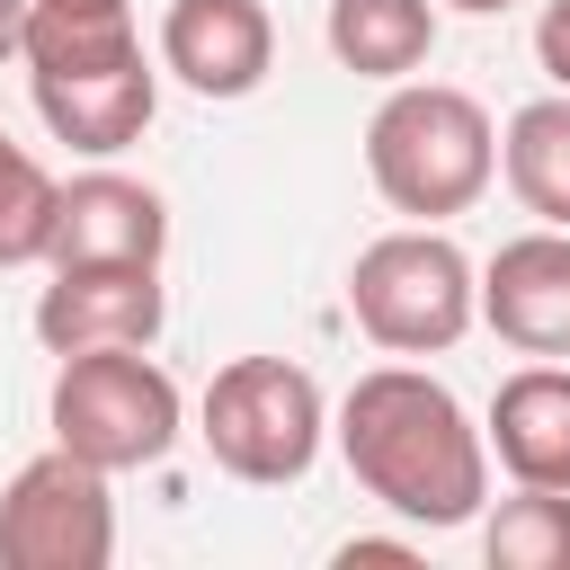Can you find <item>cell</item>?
Here are the masks:
<instances>
[{"instance_id":"6da1fadb","label":"cell","mask_w":570,"mask_h":570,"mask_svg":"<svg viewBox=\"0 0 570 570\" xmlns=\"http://www.w3.org/2000/svg\"><path fill=\"white\" fill-rule=\"evenodd\" d=\"M356 490L374 508H392L401 525H472L490 508V445L472 428V410L428 374V365H374L347 383L338 419H330Z\"/></svg>"},{"instance_id":"7a4b0ae2","label":"cell","mask_w":570,"mask_h":570,"mask_svg":"<svg viewBox=\"0 0 570 570\" xmlns=\"http://www.w3.org/2000/svg\"><path fill=\"white\" fill-rule=\"evenodd\" d=\"M18 62H27V98H36L45 134L89 151V160H116L125 142H142V125L160 107V71H151V53L134 36V9L27 0Z\"/></svg>"},{"instance_id":"3957f363","label":"cell","mask_w":570,"mask_h":570,"mask_svg":"<svg viewBox=\"0 0 570 570\" xmlns=\"http://www.w3.org/2000/svg\"><path fill=\"white\" fill-rule=\"evenodd\" d=\"M365 178L410 223H454L499 178V134L472 89L445 80H392V98L365 125Z\"/></svg>"},{"instance_id":"277c9868","label":"cell","mask_w":570,"mask_h":570,"mask_svg":"<svg viewBox=\"0 0 570 570\" xmlns=\"http://www.w3.org/2000/svg\"><path fill=\"white\" fill-rule=\"evenodd\" d=\"M45 419H53L62 454H80V463H98L116 481V472H142V463H160L178 445L187 401H178L169 365H151V347H80V356L53 365Z\"/></svg>"},{"instance_id":"5b68a950","label":"cell","mask_w":570,"mask_h":570,"mask_svg":"<svg viewBox=\"0 0 570 570\" xmlns=\"http://www.w3.org/2000/svg\"><path fill=\"white\" fill-rule=\"evenodd\" d=\"M196 436L232 481L285 490V481H303L321 463L330 401L294 356H232V365H214V383L196 401Z\"/></svg>"},{"instance_id":"8992f818","label":"cell","mask_w":570,"mask_h":570,"mask_svg":"<svg viewBox=\"0 0 570 570\" xmlns=\"http://www.w3.org/2000/svg\"><path fill=\"white\" fill-rule=\"evenodd\" d=\"M472 285H481V267H472L436 223H401V232H383V240L356 249V267H347V312H356V330H365L383 356H445V347L481 321Z\"/></svg>"},{"instance_id":"52a82bcc","label":"cell","mask_w":570,"mask_h":570,"mask_svg":"<svg viewBox=\"0 0 570 570\" xmlns=\"http://www.w3.org/2000/svg\"><path fill=\"white\" fill-rule=\"evenodd\" d=\"M116 561V499L107 472L45 445L0 490V570H107Z\"/></svg>"},{"instance_id":"ba28073f","label":"cell","mask_w":570,"mask_h":570,"mask_svg":"<svg viewBox=\"0 0 570 570\" xmlns=\"http://www.w3.org/2000/svg\"><path fill=\"white\" fill-rule=\"evenodd\" d=\"M169 330V285L142 258H62L53 285L36 294V338L45 356L80 347H151Z\"/></svg>"},{"instance_id":"9c48e42d","label":"cell","mask_w":570,"mask_h":570,"mask_svg":"<svg viewBox=\"0 0 570 570\" xmlns=\"http://www.w3.org/2000/svg\"><path fill=\"white\" fill-rule=\"evenodd\" d=\"M472 303L517 356H570V232L534 223V232L499 240Z\"/></svg>"},{"instance_id":"30bf717a","label":"cell","mask_w":570,"mask_h":570,"mask_svg":"<svg viewBox=\"0 0 570 570\" xmlns=\"http://www.w3.org/2000/svg\"><path fill=\"white\" fill-rule=\"evenodd\" d=\"M276 62L267 0H169L160 9V71L196 98H249Z\"/></svg>"},{"instance_id":"8fae6325","label":"cell","mask_w":570,"mask_h":570,"mask_svg":"<svg viewBox=\"0 0 570 570\" xmlns=\"http://www.w3.org/2000/svg\"><path fill=\"white\" fill-rule=\"evenodd\" d=\"M481 445L499 454V472L517 490H570V365L534 356L490 392Z\"/></svg>"},{"instance_id":"7c38bea8","label":"cell","mask_w":570,"mask_h":570,"mask_svg":"<svg viewBox=\"0 0 570 570\" xmlns=\"http://www.w3.org/2000/svg\"><path fill=\"white\" fill-rule=\"evenodd\" d=\"M62 258H142V267H160L169 258V205H160V187L125 178V169L71 178L62 205H53V258L45 267H62Z\"/></svg>"},{"instance_id":"4fadbf2b","label":"cell","mask_w":570,"mask_h":570,"mask_svg":"<svg viewBox=\"0 0 570 570\" xmlns=\"http://www.w3.org/2000/svg\"><path fill=\"white\" fill-rule=\"evenodd\" d=\"M330 62L356 80H419V62L436 53V0H330L321 18Z\"/></svg>"},{"instance_id":"5bb4252c","label":"cell","mask_w":570,"mask_h":570,"mask_svg":"<svg viewBox=\"0 0 570 570\" xmlns=\"http://www.w3.org/2000/svg\"><path fill=\"white\" fill-rule=\"evenodd\" d=\"M499 169H508V196H517L534 223L570 232V89L525 98V107L508 116V134H499Z\"/></svg>"},{"instance_id":"9a60e30c","label":"cell","mask_w":570,"mask_h":570,"mask_svg":"<svg viewBox=\"0 0 570 570\" xmlns=\"http://www.w3.org/2000/svg\"><path fill=\"white\" fill-rule=\"evenodd\" d=\"M490 570H570V490H517L481 517Z\"/></svg>"},{"instance_id":"2e32d148","label":"cell","mask_w":570,"mask_h":570,"mask_svg":"<svg viewBox=\"0 0 570 570\" xmlns=\"http://www.w3.org/2000/svg\"><path fill=\"white\" fill-rule=\"evenodd\" d=\"M53 205H62V178L0 134V267H45L53 258Z\"/></svg>"},{"instance_id":"e0dca14e","label":"cell","mask_w":570,"mask_h":570,"mask_svg":"<svg viewBox=\"0 0 570 570\" xmlns=\"http://www.w3.org/2000/svg\"><path fill=\"white\" fill-rule=\"evenodd\" d=\"M534 62H543L552 89H570V0H543V18H534Z\"/></svg>"},{"instance_id":"ac0fdd59","label":"cell","mask_w":570,"mask_h":570,"mask_svg":"<svg viewBox=\"0 0 570 570\" xmlns=\"http://www.w3.org/2000/svg\"><path fill=\"white\" fill-rule=\"evenodd\" d=\"M356 561H392V570H410L419 543H401V534H347V543H338V570H356Z\"/></svg>"},{"instance_id":"d6986e66","label":"cell","mask_w":570,"mask_h":570,"mask_svg":"<svg viewBox=\"0 0 570 570\" xmlns=\"http://www.w3.org/2000/svg\"><path fill=\"white\" fill-rule=\"evenodd\" d=\"M18 36H27V0H0V62H18Z\"/></svg>"},{"instance_id":"ffe728a7","label":"cell","mask_w":570,"mask_h":570,"mask_svg":"<svg viewBox=\"0 0 570 570\" xmlns=\"http://www.w3.org/2000/svg\"><path fill=\"white\" fill-rule=\"evenodd\" d=\"M436 9H463V18H499V9H517V0H436Z\"/></svg>"},{"instance_id":"44dd1931","label":"cell","mask_w":570,"mask_h":570,"mask_svg":"<svg viewBox=\"0 0 570 570\" xmlns=\"http://www.w3.org/2000/svg\"><path fill=\"white\" fill-rule=\"evenodd\" d=\"M53 9H125V0H53Z\"/></svg>"}]
</instances>
